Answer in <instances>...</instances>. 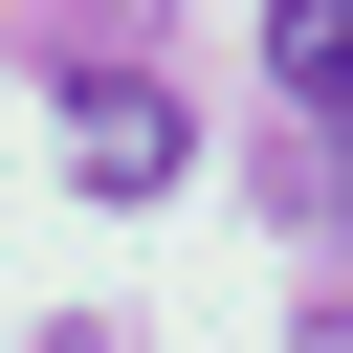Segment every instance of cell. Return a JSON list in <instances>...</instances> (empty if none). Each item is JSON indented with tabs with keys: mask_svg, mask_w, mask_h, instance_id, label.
Segmentation results:
<instances>
[{
	"mask_svg": "<svg viewBox=\"0 0 353 353\" xmlns=\"http://www.w3.org/2000/svg\"><path fill=\"white\" fill-rule=\"evenodd\" d=\"M66 154H88L110 199H154V176H176V88H132V66H88V88H66Z\"/></svg>",
	"mask_w": 353,
	"mask_h": 353,
	"instance_id": "cell-1",
	"label": "cell"
},
{
	"mask_svg": "<svg viewBox=\"0 0 353 353\" xmlns=\"http://www.w3.org/2000/svg\"><path fill=\"white\" fill-rule=\"evenodd\" d=\"M265 66H287V110H353V0H265Z\"/></svg>",
	"mask_w": 353,
	"mask_h": 353,
	"instance_id": "cell-2",
	"label": "cell"
},
{
	"mask_svg": "<svg viewBox=\"0 0 353 353\" xmlns=\"http://www.w3.org/2000/svg\"><path fill=\"white\" fill-rule=\"evenodd\" d=\"M309 199H331V243H353V154H331V176H309Z\"/></svg>",
	"mask_w": 353,
	"mask_h": 353,
	"instance_id": "cell-3",
	"label": "cell"
},
{
	"mask_svg": "<svg viewBox=\"0 0 353 353\" xmlns=\"http://www.w3.org/2000/svg\"><path fill=\"white\" fill-rule=\"evenodd\" d=\"M309 353H353V309H331V331H309Z\"/></svg>",
	"mask_w": 353,
	"mask_h": 353,
	"instance_id": "cell-4",
	"label": "cell"
}]
</instances>
